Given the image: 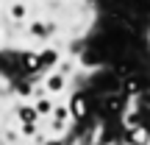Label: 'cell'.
Instances as JSON below:
<instances>
[{"mask_svg":"<svg viewBox=\"0 0 150 145\" xmlns=\"http://www.w3.org/2000/svg\"><path fill=\"white\" fill-rule=\"evenodd\" d=\"M67 112H70L72 120H83L86 114H89V103H86V95H81V92H75L70 98V106H67Z\"/></svg>","mask_w":150,"mask_h":145,"instance_id":"1","label":"cell"},{"mask_svg":"<svg viewBox=\"0 0 150 145\" xmlns=\"http://www.w3.org/2000/svg\"><path fill=\"white\" fill-rule=\"evenodd\" d=\"M125 142L128 145H150V129H145V126L125 129Z\"/></svg>","mask_w":150,"mask_h":145,"instance_id":"2","label":"cell"},{"mask_svg":"<svg viewBox=\"0 0 150 145\" xmlns=\"http://www.w3.org/2000/svg\"><path fill=\"white\" fill-rule=\"evenodd\" d=\"M45 89H47L50 95L61 92V89H64V73H53V75H47V81H45Z\"/></svg>","mask_w":150,"mask_h":145,"instance_id":"3","label":"cell"},{"mask_svg":"<svg viewBox=\"0 0 150 145\" xmlns=\"http://www.w3.org/2000/svg\"><path fill=\"white\" fill-rule=\"evenodd\" d=\"M36 59H39V70H42V67H56V64H59V53H56L53 48L36 53Z\"/></svg>","mask_w":150,"mask_h":145,"instance_id":"4","label":"cell"},{"mask_svg":"<svg viewBox=\"0 0 150 145\" xmlns=\"http://www.w3.org/2000/svg\"><path fill=\"white\" fill-rule=\"evenodd\" d=\"M70 120V112H67V106H59L53 114V131H64V123Z\"/></svg>","mask_w":150,"mask_h":145,"instance_id":"5","label":"cell"},{"mask_svg":"<svg viewBox=\"0 0 150 145\" xmlns=\"http://www.w3.org/2000/svg\"><path fill=\"white\" fill-rule=\"evenodd\" d=\"M17 117H20V123H36V109L33 106H20L17 109Z\"/></svg>","mask_w":150,"mask_h":145,"instance_id":"6","label":"cell"},{"mask_svg":"<svg viewBox=\"0 0 150 145\" xmlns=\"http://www.w3.org/2000/svg\"><path fill=\"white\" fill-rule=\"evenodd\" d=\"M33 109H36L39 117H45V114H53V101H50V98H36Z\"/></svg>","mask_w":150,"mask_h":145,"instance_id":"7","label":"cell"},{"mask_svg":"<svg viewBox=\"0 0 150 145\" xmlns=\"http://www.w3.org/2000/svg\"><path fill=\"white\" fill-rule=\"evenodd\" d=\"M22 59H25V64H22V67H25L28 73H36V70H39V59H36V53H25Z\"/></svg>","mask_w":150,"mask_h":145,"instance_id":"8","label":"cell"},{"mask_svg":"<svg viewBox=\"0 0 150 145\" xmlns=\"http://www.w3.org/2000/svg\"><path fill=\"white\" fill-rule=\"evenodd\" d=\"M125 126H128V129H131V126H139V112H136V109H134V112H125Z\"/></svg>","mask_w":150,"mask_h":145,"instance_id":"9","label":"cell"},{"mask_svg":"<svg viewBox=\"0 0 150 145\" xmlns=\"http://www.w3.org/2000/svg\"><path fill=\"white\" fill-rule=\"evenodd\" d=\"M22 134H25V137H33V134H36V123H22Z\"/></svg>","mask_w":150,"mask_h":145,"instance_id":"10","label":"cell"},{"mask_svg":"<svg viewBox=\"0 0 150 145\" xmlns=\"http://www.w3.org/2000/svg\"><path fill=\"white\" fill-rule=\"evenodd\" d=\"M11 14H14V20H22V17H25V9H22V6H14Z\"/></svg>","mask_w":150,"mask_h":145,"instance_id":"11","label":"cell"},{"mask_svg":"<svg viewBox=\"0 0 150 145\" xmlns=\"http://www.w3.org/2000/svg\"><path fill=\"white\" fill-rule=\"evenodd\" d=\"M17 92H20V95H31V86L22 84V86H17Z\"/></svg>","mask_w":150,"mask_h":145,"instance_id":"12","label":"cell"},{"mask_svg":"<svg viewBox=\"0 0 150 145\" xmlns=\"http://www.w3.org/2000/svg\"><path fill=\"white\" fill-rule=\"evenodd\" d=\"M47 145H64V142H61V140H53V142H47Z\"/></svg>","mask_w":150,"mask_h":145,"instance_id":"13","label":"cell"}]
</instances>
